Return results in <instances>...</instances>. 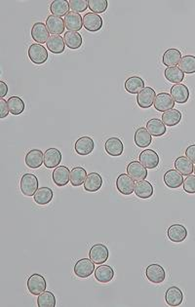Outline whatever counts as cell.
I'll return each instance as SVG.
<instances>
[{"instance_id":"1","label":"cell","mask_w":195,"mask_h":307,"mask_svg":"<svg viewBox=\"0 0 195 307\" xmlns=\"http://www.w3.org/2000/svg\"><path fill=\"white\" fill-rule=\"evenodd\" d=\"M39 186V182L38 179L30 173H27L25 175H23L22 179H21V191L25 196L28 197H32L34 196V194L36 193V191L38 190Z\"/></svg>"},{"instance_id":"2","label":"cell","mask_w":195,"mask_h":307,"mask_svg":"<svg viewBox=\"0 0 195 307\" xmlns=\"http://www.w3.org/2000/svg\"><path fill=\"white\" fill-rule=\"evenodd\" d=\"M28 55L34 64H43L47 61L49 57L47 49L38 43H33L29 47Z\"/></svg>"},{"instance_id":"3","label":"cell","mask_w":195,"mask_h":307,"mask_svg":"<svg viewBox=\"0 0 195 307\" xmlns=\"http://www.w3.org/2000/svg\"><path fill=\"white\" fill-rule=\"evenodd\" d=\"M74 274L78 278L86 279L95 271V263L90 258H81L74 265Z\"/></svg>"},{"instance_id":"4","label":"cell","mask_w":195,"mask_h":307,"mask_svg":"<svg viewBox=\"0 0 195 307\" xmlns=\"http://www.w3.org/2000/svg\"><path fill=\"white\" fill-rule=\"evenodd\" d=\"M89 257L95 264L105 263L109 257L108 248L101 243L92 246L89 251Z\"/></svg>"},{"instance_id":"5","label":"cell","mask_w":195,"mask_h":307,"mask_svg":"<svg viewBox=\"0 0 195 307\" xmlns=\"http://www.w3.org/2000/svg\"><path fill=\"white\" fill-rule=\"evenodd\" d=\"M28 290L33 296H39L45 292L47 288V282L41 274L34 273L28 279Z\"/></svg>"},{"instance_id":"6","label":"cell","mask_w":195,"mask_h":307,"mask_svg":"<svg viewBox=\"0 0 195 307\" xmlns=\"http://www.w3.org/2000/svg\"><path fill=\"white\" fill-rule=\"evenodd\" d=\"M147 170L140 161H132L127 166V175L135 182L145 181L147 178Z\"/></svg>"},{"instance_id":"7","label":"cell","mask_w":195,"mask_h":307,"mask_svg":"<svg viewBox=\"0 0 195 307\" xmlns=\"http://www.w3.org/2000/svg\"><path fill=\"white\" fill-rule=\"evenodd\" d=\"M146 276L153 284H161L165 281L166 271L158 263H151L146 269Z\"/></svg>"},{"instance_id":"8","label":"cell","mask_w":195,"mask_h":307,"mask_svg":"<svg viewBox=\"0 0 195 307\" xmlns=\"http://www.w3.org/2000/svg\"><path fill=\"white\" fill-rule=\"evenodd\" d=\"M103 25V21L101 17L93 12L86 13L83 17V27L86 31L90 32H97L100 31Z\"/></svg>"},{"instance_id":"9","label":"cell","mask_w":195,"mask_h":307,"mask_svg":"<svg viewBox=\"0 0 195 307\" xmlns=\"http://www.w3.org/2000/svg\"><path fill=\"white\" fill-rule=\"evenodd\" d=\"M156 93L151 87H145L137 95V102L141 108H149L154 103Z\"/></svg>"},{"instance_id":"10","label":"cell","mask_w":195,"mask_h":307,"mask_svg":"<svg viewBox=\"0 0 195 307\" xmlns=\"http://www.w3.org/2000/svg\"><path fill=\"white\" fill-rule=\"evenodd\" d=\"M169 240L174 243H182L188 238V229L183 224H172L167 231Z\"/></svg>"},{"instance_id":"11","label":"cell","mask_w":195,"mask_h":307,"mask_svg":"<svg viewBox=\"0 0 195 307\" xmlns=\"http://www.w3.org/2000/svg\"><path fill=\"white\" fill-rule=\"evenodd\" d=\"M153 105L157 111L166 112L170 109H173V107H175V101L172 98L171 94L160 93L156 95Z\"/></svg>"},{"instance_id":"12","label":"cell","mask_w":195,"mask_h":307,"mask_svg":"<svg viewBox=\"0 0 195 307\" xmlns=\"http://www.w3.org/2000/svg\"><path fill=\"white\" fill-rule=\"evenodd\" d=\"M140 162L148 170L158 167L160 159L159 155L153 150H146L140 154Z\"/></svg>"},{"instance_id":"13","label":"cell","mask_w":195,"mask_h":307,"mask_svg":"<svg viewBox=\"0 0 195 307\" xmlns=\"http://www.w3.org/2000/svg\"><path fill=\"white\" fill-rule=\"evenodd\" d=\"M165 301L169 307H179L183 304L184 294L179 287L172 286L165 293Z\"/></svg>"},{"instance_id":"14","label":"cell","mask_w":195,"mask_h":307,"mask_svg":"<svg viewBox=\"0 0 195 307\" xmlns=\"http://www.w3.org/2000/svg\"><path fill=\"white\" fill-rule=\"evenodd\" d=\"M94 149H95L94 140L87 136L78 139L74 145L75 153L82 156H86V155L92 154L94 152Z\"/></svg>"},{"instance_id":"15","label":"cell","mask_w":195,"mask_h":307,"mask_svg":"<svg viewBox=\"0 0 195 307\" xmlns=\"http://www.w3.org/2000/svg\"><path fill=\"white\" fill-rule=\"evenodd\" d=\"M135 181L127 174H120L116 180L117 190L122 195H131L135 191Z\"/></svg>"},{"instance_id":"16","label":"cell","mask_w":195,"mask_h":307,"mask_svg":"<svg viewBox=\"0 0 195 307\" xmlns=\"http://www.w3.org/2000/svg\"><path fill=\"white\" fill-rule=\"evenodd\" d=\"M49 33L50 32L46 27V24H43L41 22H36L33 24L32 28V37L38 44L47 43L48 39L50 38Z\"/></svg>"},{"instance_id":"17","label":"cell","mask_w":195,"mask_h":307,"mask_svg":"<svg viewBox=\"0 0 195 307\" xmlns=\"http://www.w3.org/2000/svg\"><path fill=\"white\" fill-rule=\"evenodd\" d=\"M62 154L58 149H48L44 154V165L48 169H55L62 162Z\"/></svg>"},{"instance_id":"18","label":"cell","mask_w":195,"mask_h":307,"mask_svg":"<svg viewBox=\"0 0 195 307\" xmlns=\"http://www.w3.org/2000/svg\"><path fill=\"white\" fill-rule=\"evenodd\" d=\"M104 149L106 154L113 157L121 156L124 152V145L122 141L116 137H112L106 140Z\"/></svg>"},{"instance_id":"19","label":"cell","mask_w":195,"mask_h":307,"mask_svg":"<svg viewBox=\"0 0 195 307\" xmlns=\"http://www.w3.org/2000/svg\"><path fill=\"white\" fill-rule=\"evenodd\" d=\"M170 92L175 102H178L180 104L188 102L190 99V90L185 84H175L174 86H172Z\"/></svg>"},{"instance_id":"20","label":"cell","mask_w":195,"mask_h":307,"mask_svg":"<svg viewBox=\"0 0 195 307\" xmlns=\"http://www.w3.org/2000/svg\"><path fill=\"white\" fill-rule=\"evenodd\" d=\"M64 21L65 28L68 31L78 32L83 27V18L81 17V15L72 11L65 15Z\"/></svg>"},{"instance_id":"21","label":"cell","mask_w":195,"mask_h":307,"mask_svg":"<svg viewBox=\"0 0 195 307\" xmlns=\"http://www.w3.org/2000/svg\"><path fill=\"white\" fill-rule=\"evenodd\" d=\"M46 27L53 35H60L65 31V21L61 17L50 15L47 17Z\"/></svg>"},{"instance_id":"22","label":"cell","mask_w":195,"mask_h":307,"mask_svg":"<svg viewBox=\"0 0 195 307\" xmlns=\"http://www.w3.org/2000/svg\"><path fill=\"white\" fill-rule=\"evenodd\" d=\"M53 182L57 186L63 187L70 182V171L65 166H58L53 171Z\"/></svg>"},{"instance_id":"23","label":"cell","mask_w":195,"mask_h":307,"mask_svg":"<svg viewBox=\"0 0 195 307\" xmlns=\"http://www.w3.org/2000/svg\"><path fill=\"white\" fill-rule=\"evenodd\" d=\"M164 184H166L169 188L176 189L179 188L181 185L184 184V178L183 175L178 172L177 170H168L163 177Z\"/></svg>"},{"instance_id":"24","label":"cell","mask_w":195,"mask_h":307,"mask_svg":"<svg viewBox=\"0 0 195 307\" xmlns=\"http://www.w3.org/2000/svg\"><path fill=\"white\" fill-rule=\"evenodd\" d=\"M134 142L138 148L146 149V148L150 146V144L152 142V137L146 128L141 127L135 133Z\"/></svg>"},{"instance_id":"25","label":"cell","mask_w":195,"mask_h":307,"mask_svg":"<svg viewBox=\"0 0 195 307\" xmlns=\"http://www.w3.org/2000/svg\"><path fill=\"white\" fill-rule=\"evenodd\" d=\"M26 165L31 169H38L44 164V154L40 150H32L26 155Z\"/></svg>"},{"instance_id":"26","label":"cell","mask_w":195,"mask_h":307,"mask_svg":"<svg viewBox=\"0 0 195 307\" xmlns=\"http://www.w3.org/2000/svg\"><path fill=\"white\" fill-rule=\"evenodd\" d=\"M175 169L183 176H190L194 173V162L187 156H180L175 161Z\"/></svg>"},{"instance_id":"27","label":"cell","mask_w":195,"mask_h":307,"mask_svg":"<svg viewBox=\"0 0 195 307\" xmlns=\"http://www.w3.org/2000/svg\"><path fill=\"white\" fill-rule=\"evenodd\" d=\"M53 197H54L53 190L47 186L39 187L33 196L35 203L40 205V206H44V205L49 204L53 200Z\"/></svg>"},{"instance_id":"28","label":"cell","mask_w":195,"mask_h":307,"mask_svg":"<svg viewBox=\"0 0 195 307\" xmlns=\"http://www.w3.org/2000/svg\"><path fill=\"white\" fill-rule=\"evenodd\" d=\"M114 277V270L111 266L106 264H99L95 270V278L101 284H107L112 281Z\"/></svg>"},{"instance_id":"29","label":"cell","mask_w":195,"mask_h":307,"mask_svg":"<svg viewBox=\"0 0 195 307\" xmlns=\"http://www.w3.org/2000/svg\"><path fill=\"white\" fill-rule=\"evenodd\" d=\"M47 49L53 54H62L65 51V42L61 35H51L47 41Z\"/></svg>"},{"instance_id":"30","label":"cell","mask_w":195,"mask_h":307,"mask_svg":"<svg viewBox=\"0 0 195 307\" xmlns=\"http://www.w3.org/2000/svg\"><path fill=\"white\" fill-rule=\"evenodd\" d=\"M135 194L141 199H148L153 195L154 189L152 184L147 181L137 182L135 185Z\"/></svg>"},{"instance_id":"31","label":"cell","mask_w":195,"mask_h":307,"mask_svg":"<svg viewBox=\"0 0 195 307\" xmlns=\"http://www.w3.org/2000/svg\"><path fill=\"white\" fill-rule=\"evenodd\" d=\"M182 60V53L180 50L171 48L168 49L162 57L163 64L167 67H173L180 64V61Z\"/></svg>"},{"instance_id":"32","label":"cell","mask_w":195,"mask_h":307,"mask_svg":"<svg viewBox=\"0 0 195 307\" xmlns=\"http://www.w3.org/2000/svg\"><path fill=\"white\" fill-rule=\"evenodd\" d=\"M125 90L129 94H139L142 90L145 89L146 85H145V81L142 77L140 76H137V75H134V76H130L129 78L126 79L125 81Z\"/></svg>"},{"instance_id":"33","label":"cell","mask_w":195,"mask_h":307,"mask_svg":"<svg viewBox=\"0 0 195 307\" xmlns=\"http://www.w3.org/2000/svg\"><path fill=\"white\" fill-rule=\"evenodd\" d=\"M102 186V178L98 173H90L84 183V189L88 192H97Z\"/></svg>"},{"instance_id":"34","label":"cell","mask_w":195,"mask_h":307,"mask_svg":"<svg viewBox=\"0 0 195 307\" xmlns=\"http://www.w3.org/2000/svg\"><path fill=\"white\" fill-rule=\"evenodd\" d=\"M65 45L71 50H77L82 46L83 39L79 32L66 31L64 35Z\"/></svg>"},{"instance_id":"35","label":"cell","mask_w":195,"mask_h":307,"mask_svg":"<svg viewBox=\"0 0 195 307\" xmlns=\"http://www.w3.org/2000/svg\"><path fill=\"white\" fill-rule=\"evenodd\" d=\"M146 129L153 137H162L166 134V125L158 118H151L146 123Z\"/></svg>"},{"instance_id":"36","label":"cell","mask_w":195,"mask_h":307,"mask_svg":"<svg viewBox=\"0 0 195 307\" xmlns=\"http://www.w3.org/2000/svg\"><path fill=\"white\" fill-rule=\"evenodd\" d=\"M164 76L169 82L174 84H180L185 79V73L181 70L179 66L165 68Z\"/></svg>"},{"instance_id":"37","label":"cell","mask_w":195,"mask_h":307,"mask_svg":"<svg viewBox=\"0 0 195 307\" xmlns=\"http://www.w3.org/2000/svg\"><path fill=\"white\" fill-rule=\"evenodd\" d=\"M69 1L67 0H55L50 5L51 15L57 17H63L69 13Z\"/></svg>"},{"instance_id":"38","label":"cell","mask_w":195,"mask_h":307,"mask_svg":"<svg viewBox=\"0 0 195 307\" xmlns=\"http://www.w3.org/2000/svg\"><path fill=\"white\" fill-rule=\"evenodd\" d=\"M86 170L82 167H74L70 171V184L74 187L80 186L85 183V180L87 178Z\"/></svg>"},{"instance_id":"39","label":"cell","mask_w":195,"mask_h":307,"mask_svg":"<svg viewBox=\"0 0 195 307\" xmlns=\"http://www.w3.org/2000/svg\"><path fill=\"white\" fill-rule=\"evenodd\" d=\"M7 102H8V106H9V110L11 114L20 115L25 111L26 104L20 97H16V96L10 97Z\"/></svg>"},{"instance_id":"40","label":"cell","mask_w":195,"mask_h":307,"mask_svg":"<svg viewBox=\"0 0 195 307\" xmlns=\"http://www.w3.org/2000/svg\"><path fill=\"white\" fill-rule=\"evenodd\" d=\"M182 113L180 110L178 109H170L166 112H163L162 121L166 126L169 127H173V126H177L179 123L182 121Z\"/></svg>"},{"instance_id":"41","label":"cell","mask_w":195,"mask_h":307,"mask_svg":"<svg viewBox=\"0 0 195 307\" xmlns=\"http://www.w3.org/2000/svg\"><path fill=\"white\" fill-rule=\"evenodd\" d=\"M57 305L55 295L52 292H43L37 298V307H55Z\"/></svg>"},{"instance_id":"42","label":"cell","mask_w":195,"mask_h":307,"mask_svg":"<svg viewBox=\"0 0 195 307\" xmlns=\"http://www.w3.org/2000/svg\"><path fill=\"white\" fill-rule=\"evenodd\" d=\"M180 68L184 73L187 74L195 73V56L187 55L183 57L180 61Z\"/></svg>"},{"instance_id":"43","label":"cell","mask_w":195,"mask_h":307,"mask_svg":"<svg viewBox=\"0 0 195 307\" xmlns=\"http://www.w3.org/2000/svg\"><path fill=\"white\" fill-rule=\"evenodd\" d=\"M88 6L93 13L101 14L106 11L108 2L107 0H88Z\"/></svg>"},{"instance_id":"44","label":"cell","mask_w":195,"mask_h":307,"mask_svg":"<svg viewBox=\"0 0 195 307\" xmlns=\"http://www.w3.org/2000/svg\"><path fill=\"white\" fill-rule=\"evenodd\" d=\"M69 6L72 12H75L78 14L85 12L87 8H89L87 0H70Z\"/></svg>"},{"instance_id":"45","label":"cell","mask_w":195,"mask_h":307,"mask_svg":"<svg viewBox=\"0 0 195 307\" xmlns=\"http://www.w3.org/2000/svg\"><path fill=\"white\" fill-rule=\"evenodd\" d=\"M184 190L187 193L190 194H195V175H190L186 178V180L184 181Z\"/></svg>"},{"instance_id":"46","label":"cell","mask_w":195,"mask_h":307,"mask_svg":"<svg viewBox=\"0 0 195 307\" xmlns=\"http://www.w3.org/2000/svg\"><path fill=\"white\" fill-rule=\"evenodd\" d=\"M9 106L8 102L4 99H0V118H5L9 114Z\"/></svg>"},{"instance_id":"47","label":"cell","mask_w":195,"mask_h":307,"mask_svg":"<svg viewBox=\"0 0 195 307\" xmlns=\"http://www.w3.org/2000/svg\"><path fill=\"white\" fill-rule=\"evenodd\" d=\"M186 156L195 163V145L188 147V149L186 150Z\"/></svg>"},{"instance_id":"48","label":"cell","mask_w":195,"mask_h":307,"mask_svg":"<svg viewBox=\"0 0 195 307\" xmlns=\"http://www.w3.org/2000/svg\"><path fill=\"white\" fill-rule=\"evenodd\" d=\"M8 94V85L4 81H0V98L3 99Z\"/></svg>"},{"instance_id":"49","label":"cell","mask_w":195,"mask_h":307,"mask_svg":"<svg viewBox=\"0 0 195 307\" xmlns=\"http://www.w3.org/2000/svg\"><path fill=\"white\" fill-rule=\"evenodd\" d=\"M194 173H195V169H194Z\"/></svg>"}]
</instances>
